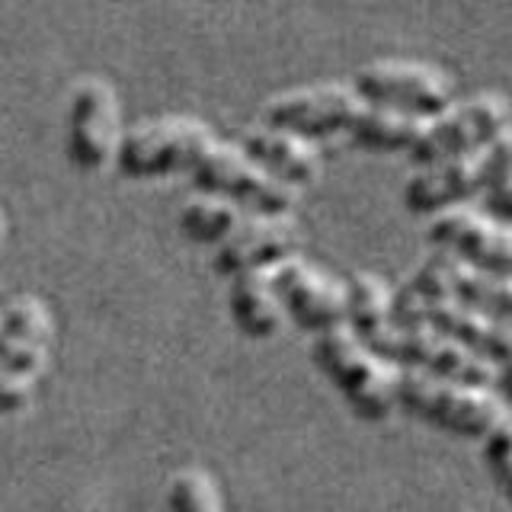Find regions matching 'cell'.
<instances>
[{
    "mask_svg": "<svg viewBox=\"0 0 512 512\" xmlns=\"http://www.w3.org/2000/svg\"><path fill=\"white\" fill-rule=\"evenodd\" d=\"M55 343V317L36 295L13 298L0 311V372L20 381L36 378Z\"/></svg>",
    "mask_w": 512,
    "mask_h": 512,
    "instance_id": "obj_15",
    "label": "cell"
},
{
    "mask_svg": "<svg viewBox=\"0 0 512 512\" xmlns=\"http://www.w3.org/2000/svg\"><path fill=\"white\" fill-rule=\"evenodd\" d=\"M407 285L416 292L452 298L461 308H471L496 324L512 327V276H487V272L452 260L448 253H436L420 263Z\"/></svg>",
    "mask_w": 512,
    "mask_h": 512,
    "instance_id": "obj_13",
    "label": "cell"
},
{
    "mask_svg": "<svg viewBox=\"0 0 512 512\" xmlns=\"http://www.w3.org/2000/svg\"><path fill=\"white\" fill-rule=\"evenodd\" d=\"M362 106L365 103L352 93V87L317 84L288 90L276 100H269L263 119L269 128H279V132H292L304 141H320L333 135H349Z\"/></svg>",
    "mask_w": 512,
    "mask_h": 512,
    "instance_id": "obj_11",
    "label": "cell"
},
{
    "mask_svg": "<svg viewBox=\"0 0 512 512\" xmlns=\"http://www.w3.org/2000/svg\"><path fill=\"white\" fill-rule=\"evenodd\" d=\"M420 119L400 116V112H388V109H375V106H362L356 125L349 128V141L362 151L372 154H397L407 151L416 144V138L423 135Z\"/></svg>",
    "mask_w": 512,
    "mask_h": 512,
    "instance_id": "obj_20",
    "label": "cell"
},
{
    "mask_svg": "<svg viewBox=\"0 0 512 512\" xmlns=\"http://www.w3.org/2000/svg\"><path fill=\"white\" fill-rule=\"evenodd\" d=\"M116 93L100 77L77 80L68 103V157L77 170L96 173L116 164L119 151Z\"/></svg>",
    "mask_w": 512,
    "mask_h": 512,
    "instance_id": "obj_10",
    "label": "cell"
},
{
    "mask_svg": "<svg viewBox=\"0 0 512 512\" xmlns=\"http://www.w3.org/2000/svg\"><path fill=\"white\" fill-rule=\"evenodd\" d=\"M228 314L234 327L250 340H272L282 330L285 314L276 292H272L269 272H247V276L231 279Z\"/></svg>",
    "mask_w": 512,
    "mask_h": 512,
    "instance_id": "obj_18",
    "label": "cell"
},
{
    "mask_svg": "<svg viewBox=\"0 0 512 512\" xmlns=\"http://www.w3.org/2000/svg\"><path fill=\"white\" fill-rule=\"evenodd\" d=\"M301 250V231L292 218H247L224 240L212 256V269L224 279L269 272L285 260H295Z\"/></svg>",
    "mask_w": 512,
    "mask_h": 512,
    "instance_id": "obj_14",
    "label": "cell"
},
{
    "mask_svg": "<svg viewBox=\"0 0 512 512\" xmlns=\"http://www.w3.org/2000/svg\"><path fill=\"white\" fill-rule=\"evenodd\" d=\"M240 154H244L253 167H260L276 183L298 189L317 180L320 157L314 151V141H304L292 132H279V128H250L240 138Z\"/></svg>",
    "mask_w": 512,
    "mask_h": 512,
    "instance_id": "obj_17",
    "label": "cell"
},
{
    "mask_svg": "<svg viewBox=\"0 0 512 512\" xmlns=\"http://www.w3.org/2000/svg\"><path fill=\"white\" fill-rule=\"evenodd\" d=\"M32 404V384L0 372V416L23 413Z\"/></svg>",
    "mask_w": 512,
    "mask_h": 512,
    "instance_id": "obj_25",
    "label": "cell"
},
{
    "mask_svg": "<svg viewBox=\"0 0 512 512\" xmlns=\"http://www.w3.org/2000/svg\"><path fill=\"white\" fill-rule=\"evenodd\" d=\"M167 512H224L215 477L202 468H183L167 487Z\"/></svg>",
    "mask_w": 512,
    "mask_h": 512,
    "instance_id": "obj_23",
    "label": "cell"
},
{
    "mask_svg": "<svg viewBox=\"0 0 512 512\" xmlns=\"http://www.w3.org/2000/svg\"><path fill=\"white\" fill-rule=\"evenodd\" d=\"M394 407L432 429L468 442H484L496 426L509 420V407L493 388L442 381L423 372H400Z\"/></svg>",
    "mask_w": 512,
    "mask_h": 512,
    "instance_id": "obj_2",
    "label": "cell"
},
{
    "mask_svg": "<svg viewBox=\"0 0 512 512\" xmlns=\"http://www.w3.org/2000/svg\"><path fill=\"white\" fill-rule=\"evenodd\" d=\"M365 346L375 349L378 356H384L388 362H394L400 372H423L442 381L474 384V388H493V381H496V368L490 362L471 356L468 349L442 340L439 333H432L426 327L391 324Z\"/></svg>",
    "mask_w": 512,
    "mask_h": 512,
    "instance_id": "obj_8",
    "label": "cell"
},
{
    "mask_svg": "<svg viewBox=\"0 0 512 512\" xmlns=\"http://www.w3.org/2000/svg\"><path fill=\"white\" fill-rule=\"evenodd\" d=\"M477 160H480V180H477L480 212L512 228V132L503 135L500 141H493Z\"/></svg>",
    "mask_w": 512,
    "mask_h": 512,
    "instance_id": "obj_21",
    "label": "cell"
},
{
    "mask_svg": "<svg viewBox=\"0 0 512 512\" xmlns=\"http://www.w3.org/2000/svg\"><path fill=\"white\" fill-rule=\"evenodd\" d=\"M240 212L231 202L221 199H196L189 202L180 212V231L189 237L192 244H208V247H221L237 228H240Z\"/></svg>",
    "mask_w": 512,
    "mask_h": 512,
    "instance_id": "obj_22",
    "label": "cell"
},
{
    "mask_svg": "<svg viewBox=\"0 0 512 512\" xmlns=\"http://www.w3.org/2000/svg\"><path fill=\"white\" fill-rule=\"evenodd\" d=\"M493 391H496V397H500L506 407H512V359H509L503 368H496Z\"/></svg>",
    "mask_w": 512,
    "mask_h": 512,
    "instance_id": "obj_26",
    "label": "cell"
},
{
    "mask_svg": "<svg viewBox=\"0 0 512 512\" xmlns=\"http://www.w3.org/2000/svg\"><path fill=\"white\" fill-rule=\"evenodd\" d=\"M394 292L375 272H359L346 282V327L362 343H372L391 327Z\"/></svg>",
    "mask_w": 512,
    "mask_h": 512,
    "instance_id": "obj_19",
    "label": "cell"
},
{
    "mask_svg": "<svg viewBox=\"0 0 512 512\" xmlns=\"http://www.w3.org/2000/svg\"><path fill=\"white\" fill-rule=\"evenodd\" d=\"M352 93L365 106L429 122L452 106V80L423 61H372L352 74Z\"/></svg>",
    "mask_w": 512,
    "mask_h": 512,
    "instance_id": "obj_6",
    "label": "cell"
},
{
    "mask_svg": "<svg viewBox=\"0 0 512 512\" xmlns=\"http://www.w3.org/2000/svg\"><path fill=\"white\" fill-rule=\"evenodd\" d=\"M512 132V106L500 93H480L458 106H448L442 116L423 125V135L410 148L416 167H432L442 160L477 157L493 141Z\"/></svg>",
    "mask_w": 512,
    "mask_h": 512,
    "instance_id": "obj_4",
    "label": "cell"
},
{
    "mask_svg": "<svg viewBox=\"0 0 512 512\" xmlns=\"http://www.w3.org/2000/svg\"><path fill=\"white\" fill-rule=\"evenodd\" d=\"M272 292L282 314L304 333H330L346 327V282L327 276L324 269L304 263L301 256L269 269Z\"/></svg>",
    "mask_w": 512,
    "mask_h": 512,
    "instance_id": "obj_9",
    "label": "cell"
},
{
    "mask_svg": "<svg viewBox=\"0 0 512 512\" xmlns=\"http://www.w3.org/2000/svg\"><path fill=\"white\" fill-rule=\"evenodd\" d=\"M429 240L452 260L487 276H512V228L474 208H452L429 221Z\"/></svg>",
    "mask_w": 512,
    "mask_h": 512,
    "instance_id": "obj_12",
    "label": "cell"
},
{
    "mask_svg": "<svg viewBox=\"0 0 512 512\" xmlns=\"http://www.w3.org/2000/svg\"><path fill=\"white\" fill-rule=\"evenodd\" d=\"M215 135L199 119H157L125 132L116 151V170L125 180H164L192 173Z\"/></svg>",
    "mask_w": 512,
    "mask_h": 512,
    "instance_id": "obj_5",
    "label": "cell"
},
{
    "mask_svg": "<svg viewBox=\"0 0 512 512\" xmlns=\"http://www.w3.org/2000/svg\"><path fill=\"white\" fill-rule=\"evenodd\" d=\"M311 362L324 375L343 404L365 423H384L397 410L394 394L400 368L368 349L349 327L314 336Z\"/></svg>",
    "mask_w": 512,
    "mask_h": 512,
    "instance_id": "obj_1",
    "label": "cell"
},
{
    "mask_svg": "<svg viewBox=\"0 0 512 512\" xmlns=\"http://www.w3.org/2000/svg\"><path fill=\"white\" fill-rule=\"evenodd\" d=\"M4 237H7V218L0 212V244H4Z\"/></svg>",
    "mask_w": 512,
    "mask_h": 512,
    "instance_id": "obj_27",
    "label": "cell"
},
{
    "mask_svg": "<svg viewBox=\"0 0 512 512\" xmlns=\"http://www.w3.org/2000/svg\"><path fill=\"white\" fill-rule=\"evenodd\" d=\"M192 186L205 192L208 199L231 202L234 208L256 218H285L295 208V189L276 183L260 167H253L250 160L240 154V148L228 144H212L202 160L189 173Z\"/></svg>",
    "mask_w": 512,
    "mask_h": 512,
    "instance_id": "obj_7",
    "label": "cell"
},
{
    "mask_svg": "<svg viewBox=\"0 0 512 512\" xmlns=\"http://www.w3.org/2000/svg\"><path fill=\"white\" fill-rule=\"evenodd\" d=\"M477 157H458V160H442V164L423 167L407 180L404 192H400V202H404L410 215H423V218H436L452 212V208H464L468 199H477V180H480Z\"/></svg>",
    "mask_w": 512,
    "mask_h": 512,
    "instance_id": "obj_16",
    "label": "cell"
},
{
    "mask_svg": "<svg viewBox=\"0 0 512 512\" xmlns=\"http://www.w3.org/2000/svg\"><path fill=\"white\" fill-rule=\"evenodd\" d=\"M391 324L426 327L432 333H439L442 340L468 349L471 356L490 362L493 368H503L512 359V327L496 324V320L471 308H461L452 298L416 292L410 285L394 292Z\"/></svg>",
    "mask_w": 512,
    "mask_h": 512,
    "instance_id": "obj_3",
    "label": "cell"
},
{
    "mask_svg": "<svg viewBox=\"0 0 512 512\" xmlns=\"http://www.w3.org/2000/svg\"><path fill=\"white\" fill-rule=\"evenodd\" d=\"M480 455H484V468L493 477L496 490H500V496L512 506V416L484 439Z\"/></svg>",
    "mask_w": 512,
    "mask_h": 512,
    "instance_id": "obj_24",
    "label": "cell"
}]
</instances>
